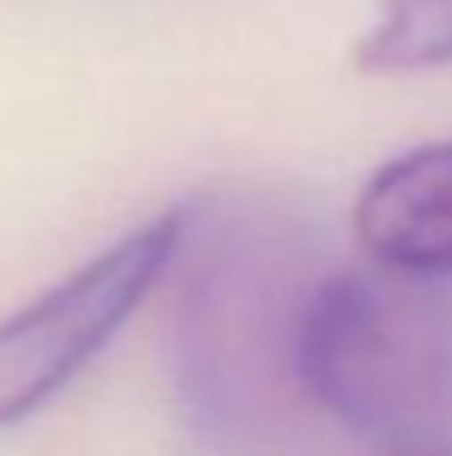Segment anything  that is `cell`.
Here are the masks:
<instances>
[{"mask_svg": "<svg viewBox=\"0 0 452 456\" xmlns=\"http://www.w3.org/2000/svg\"><path fill=\"white\" fill-rule=\"evenodd\" d=\"M306 289L289 240L262 217L204 235L168 314V346L177 399L218 448L262 456L280 444L289 390H298L293 323Z\"/></svg>", "mask_w": 452, "mask_h": 456, "instance_id": "6da1fadb", "label": "cell"}, {"mask_svg": "<svg viewBox=\"0 0 452 456\" xmlns=\"http://www.w3.org/2000/svg\"><path fill=\"white\" fill-rule=\"evenodd\" d=\"M293 377L368 448L452 435V305L386 266L333 271L301 293Z\"/></svg>", "mask_w": 452, "mask_h": 456, "instance_id": "7a4b0ae2", "label": "cell"}, {"mask_svg": "<svg viewBox=\"0 0 452 456\" xmlns=\"http://www.w3.org/2000/svg\"><path fill=\"white\" fill-rule=\"evenodd\" d=\"M186 226L191 204L164 208L0 323V430L40 412L107 350L177 257Z\"/></svg>", "mask_w": 452, "mask_h": 456, "instance_id": "3957f363", "label": "cell"}, {"mask_svg": "<svg viewBox=\"0 0 452 456\" xmlns=\"http://www.w3.org/2000/svg\"><path fill=\"white\" fill-rule=\"evenodd\" d=\"M373 456H452V435H408L373 444Z\"/></svg>", "mask_w": 452, "mask_h": 456, "instance_id": "8992f818", "label": "cell"}, {"mask_svg": "<svg viewBox=\"0 0 452 456\" xmlns=\"http://www.w3.org/2000/svg\"><path fill=\"white\" fill-rule=\"evenodd\" d=\"M364 76H417L452 67V0H382L377 22L355 45Z\"/></svg>", "mask_w": 452, "mask_h": 456, "instance_id": "5b68a950", "label": "cell"}, {"mask_svg": "<svg viewBox=\"0 0 452 456\" xmlns=\"http://www.w3.org/2000/svg\"><path fill=\"white\" fill-rule=\"evenodd\" d=\"M355 235L373 266L452 275V142H431L382 164L355 200Z\"/></svg>", "mask_w": 452, "mask_h": 456, "instance_id": "277c9868", "label": "cell"}]
</instances>
